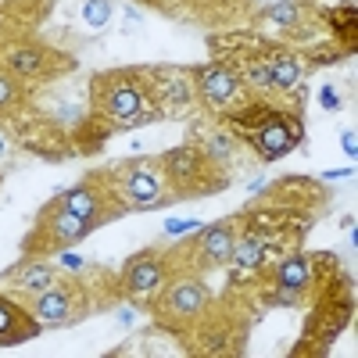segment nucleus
<instances>
[{"label": "nucleus", "instance_id": "obj_1", "mask_svg": "<svg viewBox=\"0 0 358 358\" xmlns=\"http://www.w3.org/2000/svg\"><path fill=\"white\" fill-rule=\"evenodd\" d=\"M101 111L111 118L115 126H136L140 118H147V97L140 94V86L133 83H115L97 97Z\"/></svg>", "mask_w": 358, "mask_h": 358}, {"label": "nucleus", "instance_id": "obj_2", "mask_svg": "<svg viewBox=\"0 0 358 358\" xmlns=\"http://www.w3.org/2000/svg\"><path fill=\"white\" fill-rule=\"evenodd\" d=\"M301 140V126L297 122H287L283 115H265V122L255 129L251 143H255V151L265 158V162H273L280 155H287L290 147Z\"/></svg>", "mask_w": 358, "mask_h": 358}, {"label": "nucleus", "instance_id": "obj_3", "mask_svg": "<svg viewBox=\"0 0 358 358\" xmlns=\"http://www.w3.org/2000/svg\"><path fill=\"white\" fill-rule=\"evenodd\" d=\"M126 197L136 204V208H147V204H158V179L147 165H133L126 172Z\"/></svg>", "mask_w": 358, "mask_h": 358}, {"label": "nucleus", "instance_id": "obj_4", "mask_svg": "<svg viewBox=\"0 0 358 358\" xmlns=\"http://www.w3.org/2000/svg\"><path fill=\"white\" fill-rule=\"evenodd\" d=\"M158 280H162V265H158L155 255H136V258L129 262V268H126V287H129L133 294L155 290Z\"/></svg>", "mask_w": 358, "mask_h": 358}, {"label": "nucleus", "instance_id": "obj_5", "mask_svg": "<svg viewBox=\"0 0 358 358\" xmlns=\"http://www.w3.org/2000/svg\"><path fill=\"white\" fill-rule=\"evenodd\" d=\"M201 94L212 101V104L229 101V97L236 94V79H233V72L222 69V65H208V69L201 72Z\"/></svg>", "mask_w": 358, "mask_h": 358}, {"label": "nucleus", "instance_id": "obj_6", "mask_svg": "<svg viewBox=\"0 0 358 358\" xmlns=\"http://www.w3.org/2000/svg\"><path fill=\"white\" fill-rule=\"evenodd\" d=\"M33 315L43 319V322H62V319L69 315V294L57 290L54 283L43 287V290H36V297H33Z\"/></svg>", "mask_w": 358, "mask_h": 358}, {"label": "nucleus", "instance_id": "obj_7", "mask_svg": "<svg viewBox=\"0 0 358 358\" xmlns=\"http://www.w3.org/2000/svg\"><path fill=\"white\" fill-rule=\"evenodd\" d=\"M233 248H236V241H233V226H229V222L212 226V229L204 233V241H201V251H204V258L212 262V265L229 262V258H233Z\"/></svg>", "mask_w": 358, "mask_h": 358}, {"label": "nucleus", "instance_id": "obj_8", "mask_svg": "<svg viewBox=\"0 0 358 358\" xmlns=\"http://www.w3.org/2000/svg\"><path fill=\"white\" fill-rule=\"evenodd\" d=\"M201 305H204V287L201 283H176L169 290V312H176V315L190 319V315L201 312Z\"/></svg>", "mask_w": 358, "mask_h": 358}, {"label": "nucleus", "instance_id": "obj_9", "mask_svg": "<svg viewBox=\"0 0 358 358\" xmlns=\"http://www.w3.org/2000/svg\"><path fill=\"white\" fill-rule=\"evenodd\" d=\"M47 229H50V236L57 244H72V241H83V236L90 233V222L86 219H79V215H72V212H57V215H50V222H47Z\"/></svg>", "mask_w": 358, "mask_h": 358}, {"label": "nucleus", "instance_id": "obj_10", "mask_svg": "<svg viewBox=\"0 0 358 358\" xmlns=\"http://www.w3.org/2000/svg\"><path fill=\"white\" fill-rule=\"evenodd\" d=\"M165 165H169V179H194L201 172V155L194 147H179L165 158Z\"/></svg>", "mask_w": 358, "mask_h": 358}, {"label": "nucleus", "instance_id": "obj_11", "mask_svg": "<svg viewBox=\"0 0 358 358\" xmlns=\"http://www.w3.org/2000/svg\"><path fill=\"white\" fill-rule=\"evenodd\" d=\"M265 69H268V83L287 90L297 83V62L290 54H273V57H265Z\"/></svg>", "mask_w": 358, "mask_h": 358}, {"label": "nucleus", "instance_id": "obj_12", "mask_svg": "<svg viewBox=\"0 0 358 358\" xmlns=\"http://www.w3.org/2000/svg\"><path fill=\"white\" fill-rule=\"evenodd\" d=\"M62 201H65V204H62L65 212H72V215H79V219H86V222L94 219V215H97V208H101L97 194H94V190H86V187H79V190H69Z\"/></svg>", "mask_w": 358, "mask_h": 358}, {"label": "nucleus", "instance_id": "obj_13", "mask_svg": "<svg viewBox=\"0 0 358 358\" xmlns=\"http://www.w3.org/2000/svg\"><path fill=\"white\" fill-rule=\"evenodd\" d=\"M308 273H312V268H308V262L305 258H287L283 265H280V287L287 290H305L308 287Z\"/></svg>", "mask_w": 358, "mask_h": 358}, {"label": "nucleus", "instance_id": "obj_14", "mask_svg": "<svg viewBox=\"0 0 358 358\" xmlns=\"http://www.w3.org/2000/svg\"><path fill=\"white\" fill-rule=\"evenodd\" d=\"M11 69L15 72H22V76H40V69H43V50H36V47H18V50H11Z\"/></svg>", "mask_w": 358, "mask_h": 358}, {"label": "nucleus", "instance_id": "obj_15", "mask_svg": "<svg viewBox=\"0 0 358 358\" xmlns=\"http://www.w3.org/2000/svg\"><path fill=\"white\" fill-rule=\"evenodd\" d=\"M108 18H111V0H83V22H86V29L101 33V29L108 25Z\"/></svg>", "mask_w": 358, "mask_h": 358}, {"label": "nucleus", "instance_id": "obj_16", "mask_svg": "<svg viewBox=\"0 0 358 358\" xmlns=\"http://www.w3.org/2000/svg\"><path fill=\"white\" fill-rule=\"evenodd\" d=\"M50 283H54V273H50L47 265H29L25 273H22V287L33 290V294L43 290V287H50Z\"/></svg>", "mask_w": 358, "mask_h": 358}, {"label": "nucleus", "instance_id": "obj_17", "mask_svg": "<svg viewBox=\"0 0 358 358\" xmlns=\"http://www.w3.org/2000/svg\"><path fill=\"white\" fill-rule=\"evenodd\" d=\"M15 322H18V312L8 301H0V341H18L22 337V330H15Z\"/></svg>", "mask_w": 358, "mask_h": 358}, {"label": "nucleus", "instance_id": "obj_18", "mask_svg": "<svg viewBox=\"0 0 358 358\" xmlns=\"http://www.w3.org/2000/svg\"><path fill=\"white\" fill-rule=\"evenodd\" d=\"M233 258L241 262V265H255V262H262V244H258V233H251L241 248H233Z\"/></svg>", "mask_w": 358, "mask_h": 358}, {"label": "nucleus", "instance_id": "obj_19", "mask_svg": "<svg viewBox=\"0 0 358 358\" xmlns=\"http://www.w3.org/2000/svg\"><path fill=\"white\" fill-rule=\"evenodd\" d=\"M268 15H273L276 22H283V25H294L297 22V8L294 4H273V8H268Z\"/></svg>", "mask_w": 358, "mask_h": 358}, {"label": "nucleus", "instance_id": "obj_20", "mask_svg": "<svg viewBox=\"0 0 358 358\" xmlns=\"http://www.w3.org/2000/svg\"><path fill=\"white\" fill-rule=\"evenodd\" d=\"M208 151H212L215 158H226V155L233 151V140H226V136H215V140H212V147H208Z\"/></svg>", "mask_w": 358, "mask_h": 358}, {"label": "nucleus", "instance_id": "obj_21", "mask_svg": "<svg viewBox=\"0 0 358 358\" xmlns=\"http://www.w3.org/2000/svg\"><path fill=\"white\" fill-rule=\"evenodd\" d=\"M11 97H15V83L8 76H0V108L11 104Z\"/></svg>", "mask_w": 358, "mask_h": 358}, {"label": "nucleus", "instance_id": "obj_22", "mask_svg": "<svg viewBox=\"0 0 358 358\" xmlns=\"http://www.w3.org/2000/svg\"><path fill=\"white\" fill-rule=\"evenodd\" d=\"M8 155V143H4V136H0V158H4Z\"/></svg>", "mask_w": 358, "mask_h": 358}]
</instances>
